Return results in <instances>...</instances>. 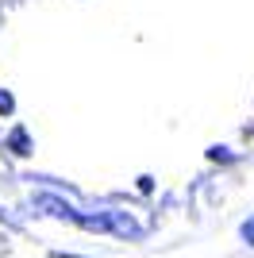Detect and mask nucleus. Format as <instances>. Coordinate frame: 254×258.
<instances>
[{
    "instance_id": "obj_1",
    "label": "nucleus",
    "mask_w": 254,
    "mask_h": 258,
    "mask_svg": "<svg viewBox=\"0 0 254 258\" xmlns=\"http://www.w3.org/2000/svg\"><path fill=\"white\" fill-rule=\"evenodd\" d=\"M239 235H243V243H246V247H254V216L243 224V231H239Z\"/></svg>"
},
{
    "instance_id": "obj_2",
    "label": "nucleus",
    "mask_w": 254,
    "mask_h": 258,
    "mask_svg": "<svg viewBox=\"0 0 254 258\" xmlns=\"http://www.w3.org/2000/svg\"><path fill=\"white\" fill-rule=\"evenodd\" d=\"M0 112H12V97H4V93H0Z\"/></svg>"
}]
</instances>
